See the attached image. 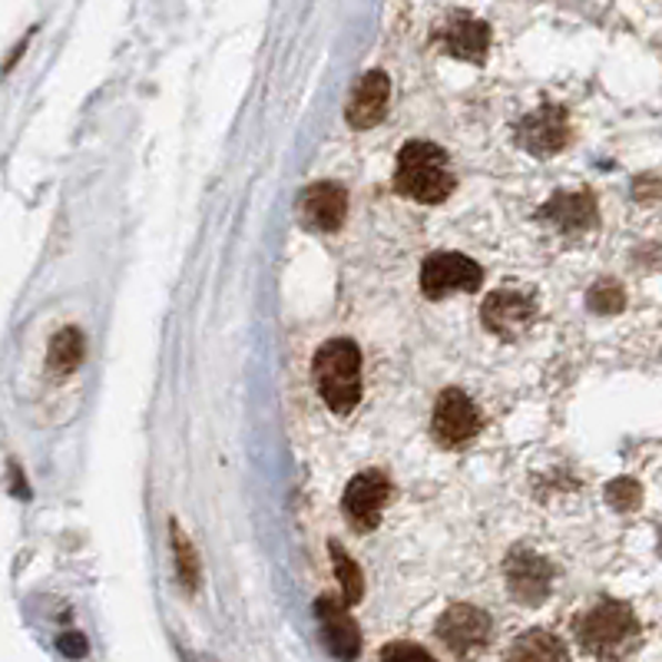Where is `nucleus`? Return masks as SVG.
I'll use <instances>...</instances> for the list:
<instances>
[{
	"mask_svg": "<svg viewBox=\"0 0 662 662\" xmlns=\"http://www.w3.org/2000/svg\"><path fill=\"white\" fill-rule=\"evenodd\" d=\"M457 180L450 170V160L441 146L415 140L398 153V170H395V190L415 203L438 206L454 193Z\"/></svg>",
	"mask_w": 662,
	"mask_h": 662,
	"instance_id": "1",
	"label": "nucleus"
},
{
	"mask_svg": "<svg viewBox=\"0 0 662 662\" xmlns=\"http://www.w3.org/2000/svg\"><path fill=\"white\" fill-rule=\"evenodd\" d=\"M640 636L643 630L636 613L617 600H603L577 620V640L597 660L613 662L630 656L640 646Z\"/></svg>",
	"mask_w": 662,
	"mask_h": 662,
	"instance_id": "2",
	"label": "nucleus"
},
{
	"mask_svg": "<svg viewBox=\"0 0 662 662\" xmlns=\"http://www.w3.org/2000/svg\"><path fill=\"white\" fill-rule=\"evenodd\" d=\"M315 385L335 415H348L361 401V352L348 338H335L315 355Z\"/></svg>",
	"mask_w": 662,
	"mask_h": 662,
	"instance_id": "3",
	"label": "nucleus"
},
{
	"mask_svg": "<svg viewBox=\"0 0 662 662\" xmlns=\"http://www.w3.org/2000/svg\"><path fill=\"white\" fill-rule=\"evenodd\" d=\"M480 318L487 325V332H493L497 338H520L533 318H537V298L527 288L517 285H503L497 292H490V298L480 308Z\"/></svg>",
	"mask_w": 662,
	"mask_h": 662,
	"instance_id": "4",
	"label": "nucleus"
},
{
	"mask_svg": "<svg viewBox=\"0 0 662 662\" xmlns=\"http://www.w3.org/2000/svg\"><path fill=\"white\" fill-rule=\"evenodd\" d=\"M480 282H483L480 265L457 252H435L421 265V288L428 298H444L454 292H477Z\"/></svg>",
	"mask_w": 662,
	"mask_h": 662,
	"instance_id": "5",
	"label": "nucleus"
},
{
	"mask_svg": "<svg viewBox=\"0 0 662 662\" xmlns=\"http://www.w3.org/2000/svg\"><path fill=\"white\" fill-rule=\"evenodd\" d=\"M391 497V483L381 470H361L358 477H352V483L345 487V520L358 530V533H371L385 513V503Z\"/></svg>",
	"mask_w": 662,
	"mask_h": 662,
	"instance_id": "6",
	"label": "nucleus"
},
{
	"mask_svg": "<svg viewBox=\"0 0 662 662\" xmlns=\"http://www.w3.org/2000/svg\"><path fill=\"white\" fill-rule=\"evenodd\" d=\"M438 636H441V643L454 656L470 660L490 640V617L483 610L470 607V603H457L441 617Z\"/></svg>",
	"mask_w": 662,
	"mask_h": 662,
	"instance_id": "7",
	"label": "nucleus"
},
{
	"mask_svg": "<svg viewBox=\"0 0 662 662\" xmlns=\"http://www.w3.org/2000/svg\"><path fill=\"white\" fill-rule=\"evenodd\" d=\"M517 140L527 153L533 156H553L570 143V120L563 113V106H540L533 113H527L517 126Z\"/></svg>",
	"mask_w": 662,
	"mask_h": 662,
	"instance_id": "8",
	"label": "nucleus"
},
{
	"mask_svg": "<svg viewBox=\"0 0 662 662\" xmlns=\"http://www.w3.org/2000/svg\"><path fill=\"white\" fill-rule=\"evenodd\" d=\"M507 590L517 603L523 607H537L547 600L550 593V580H553V570L550 563L540 557V553H530V550H513L507 557Z\"/></svg>",
	"mask_w": 662,
	"mask_h": 662,
	"instance_id": "9",
	"label": "nucleus"
},
{
	"mask_svg": "<svg viewBox=\"0 0 662 662\" xmlns=\"http://www.w3.org/2000/svg\"><path fill=\"white\" fill-rule=\"evenodd\" d=\"M348 603H338L335 597H322L315 603V613H318V623H322V636H325V646L335 660L352 662L358 660L361 653V633H358V623L352 620V613L345 610Z\"/></svg>",
	"mask_w": 662,
	"mask_h": 662,
	"instance_id": "10",
	"label": "nucleus"
},
{
	"mask_svg": "<svg viewBox=\"0 0 662 662\" xmlns=\"http://www.w3.org/2000/svg\"><path fill=\"white\" fill-rule=\"evenodd\" d=\"M480 431V415L464 391H444L435 408V435L444 447H460Z\"/></svg>",
	"mask_w": 662,
	"mask_h": 662,
	"instance_id": "11",
	"label": "nucleus"
},
{
	"mask_svg": "<svg viewBox=\"0 0 662 662\" xmlns=\"http://www.w3.org/2000/svg\"><path fill=\"white\" fill-rule=\"evenodd\" d=\"M435 43L444 47V53L457 57V60H470V63H483L487 47H490V30L483 20H473L470 13H454L441 23V30L435 33Z\"/></svg>",
	"mask_w": 662,
	"mask_h": 662,
	"instance_id": "12",
	"label": "nucleus"
},
{
	"mask_svg": "<svg viewBox=\"0 0 662 662\" xmlns=\"http://www.w3.org/2000/svg\"><path fill=\"white\" fill-rule=\"evenodd\" d=\"M348 213V193L338 183H315L302 196V222L318 232L342 228Z\"/></svg>",
	"mask_w": 662,
	"mask_h": 662,
	"instance_id": "13",
	"label": "nucleus"
},
{
	"mask_svg": "<svg viewBox=\"0 0 662 662\" xmlns=\"http://www.w3.org/2000/svg\"><path fill=\"white\" fill-rule=\"evenodd\" d=\"M388 96H391V83L381 70H371L361 77L352 103H348V123L355 130H371L385 120L388 113Z\"/></svg>",
	"mask_w": 662,
	"mask_h": 662,
	"instance_id": "14",
	"label": "nucleus"
},
{
	"mask_svg": "<svg viewBox=\"0 0 662 662\" xmlns=\"http://www.w3.org/2000/svg\"><path fill=\"white\" fill-rule=\"evenodd\" d=\"M540 213L563 232H587L597 225V200L593 193H557Z\"/></svg>",
	"mask_w": 662,
	"mask_h": 662,
	"instance_id": "15",
	"label": "nucleus"
},
{
	"mask_svg": "<svg viewBox=\"0 0 662 662\" xmlns=\"http://www.w3.org/2000/svg\"><path fill=\"white\" fill-rule=\"evenodd\" d=\"M503 662H570V656H567V646L553 633L530 630L507 650Z\"/></svg>",
	"mask_w": 662,
	"mask_h": 662,
	"instance_id": "16",
	"label": "nucleus"
},
{
	"mask_svg": "<svg viewBox=\"0 0 662 662\" xmlns=\"http://www.w3.org/2000/svg\"><path fill=\"white\" fill-rule=\"evenodd\" d=\"M83 355H86V342H83L80 328H63V332H57V335H53V342H50L47 368H50L53 375H60V378H63V375H70V371H77V368H80Z\"/></svg>",
	"mask_w": 662,
	"mask_h": 662,
	"instance_id": "17",
	"label": "nucleus"
},
{
	"mask_svg": "<svg viewBox=\"0 0 662 662\" xmlns=\"http://www.w3.org/2000/svg\"><path fill=\"white\" fill-rule=\"evenodd\" d=\"M170 540H173V553H176V573L186 593L200 590V560H196V547L190 543L186 530L173 520L170 523Z\"/></svg>",
	"mask_w": 662,
	"mask_h": 662,
	"instance_id": "18",
	"label": "nucleus"
},
{
	"mask_svg": "<svg viewBox=\"0 0 662 662\" xmlns=\"http://www.w3.org/2000/svg\"><path fill=\"white\" fill-rule=\"evenodd\" d=\"M332 563H335V573H338V583H342V593H345V603H358L361 593H365V580H361V570L358 563L342 550V543L332 540Z\"/></svg>",
	"mask_w": 662,
	"mask_h": 662,
	"instance_id": "19",
	"label": "nucleus"
},
{
	"mask_svg": "<svg viewBox=\"0 0 662 662\" xmlns=\"http://www.w3.org/2000/svg\"><path fill=\"white\" fill-rule=\"evenodd\" d=\"M587 305H590L597 315H617V312H623V305H627V292H623V285H620V282H613V278H600V282L590 288Z\"/></svg>",
	"mask_w": 662,
	"mask_h": 662,
	"instance_id": "20",
	"label": "nucleus"
},
{
	"mask_svg": "<svg viewBox=\"0 0 662 662\" xmlns=\"http://www.w3.org/2000/svg\"><path fill=\"white\" fill-rule=\"evenodd\" d=\"M607 503H610L613 510H620V513L636 510V507L643 503V487H640V480H633V477H617V480L607 487Z\"/></svg>",
	"mask_w": 662,
	"mask_h": 662,
	"instance_id": "21",
	"label": "nucleus"
},
{
	"mask_svg": "<svg viewBox=\"0 0 662 662\" xmlns=\"http://www.w3.org/2000/svg\"><path fill=\"white\" fill-rule=\"evenodd\" d=\"M381 662H438L428 650H421L418 643H388L381 650Z\"/></svg>",
	"mask_w": 662,
	"mask_h": 662,
	"instance_id": "22",
	"label": "nucleus"
},
{
	"mask_svg": "<svg viewBox=\"0 0 662 662\" xmlns=\"http://www.w3.org/2000/svg\"><path fill=\"white\" fill-rule=\"evenodd\" d=\"M57 646H60V653H63V656H70V660L86 656V640H83L80 633H67V636H60V640H57Z\"/></svg>",
	"mask_w": 662,
	"mask_h": 662,
	"instance_id": "23",
	"label": "nucleus"
},
{
	"mask_svg": "<svg viewBox=\"0 0 662 662\" xmlns=\"http://www.w3.org/2000/svg\"><path fill=\"white\" fill-rule=\"evenodd\" d=\"M636 200H650V196H660L662 193V180H656V176H643V180H636Z\"/></svg>",
	"mask_w": 662,
	"mask_h": 662,
	"instance_id": "24",
	"label": "nucleus"
},
{
	"mask_svg": "<svg viewBox=\"0 0 662 662\" xmlns=\"http://www.w3.org/2000/svg\"><path fill=\"white\" fill-rule=\"evenodd\" d=\"M660 553H662V533H660Z\"/></svg>",
	"mask_w": 662,
	"mask_h": 662,
	"instance_id": "25",
	"label": "nucleus"
}]
</instances>
